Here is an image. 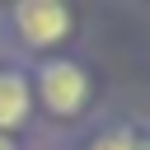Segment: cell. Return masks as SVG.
I'll return each mask as SVG.
<instances>
[{"mask_svg":"<svg viewBox=\"0 0 150 150\" xmlns=\"http://www.w3.org/2000/svg\"><path fill=\"white\" fill-rule=\"evenodd\" d=\"M38 84H42V103H47L56 117L80 112L84 98H89V75H84V66H75V61H47Z\"/></svg>","mask_w":150,"mask_h":150,"instance_id":"6da1fadb","label":"cell"},{"mask_svg":"<svg viewBox=\"0 0 150 150\" xmlns=\"http://www.w3.org/2000/svg\"><path fill=\"white\" fill-rule=\"evenodd\" d=\"M14 28L28 47H52L70 33V9L56 0H23L14 9Z\"/></svg>","mask_w":150,"mask_h":150,"instance_id":"7a4b0ae2","label":"cell"},{"mask_svg":"<svg viewBox=\"0 0 150 150\" xmlns=\"http://www.w3.org/2000/svg\"><path fill=\"white\" fill-rule=\"evenodd\" d=\"M28 103H33L28 80H23L19 70H0V136L14 131V127L28 117Z\"/></svg>","mask_w":150,"mask_h":150,"instance_id":"3957f363","label":"cell"},{"mask_svg":"<svg viewBox=\"0 0 150 150\" xmlns=\"http://www.w3.org/2000/svg\"><path fill=\"white\" fill-rule=\"evenodd\" d=\"M89 150H136V136H131L127 127H112V131L94 136V145H89Z\"/></svg>","mask_w":150,"mask_h":150,"instance_id":"277c9868","label":"cell"},{"mask_svg":"<svg viewBox=\"0 0 150 150\" xmlns=\"http://www.w3.org/2000/svg\"><path fill=\"white\" fill-rule=\"evenodd\" d=\"M0 150H14V145H9V136H0Z\"/></svg>","mask_w":150,"mask_h":150,"instance_id":"5b68a950","label":"cell"},{"mask_svg":"<svg viewBox=\"0 0 150 150\" xmlns=\"http://www.w3.org/2000/svg\"><path fill=\"white\" fill-rule=\"evenodd\" d=\"M136 150H150V141H136Z\"/></svg>","mask_w":150,"mask_h":150,"instance_id":"8992f818","label":"cell"}]
</instances>
